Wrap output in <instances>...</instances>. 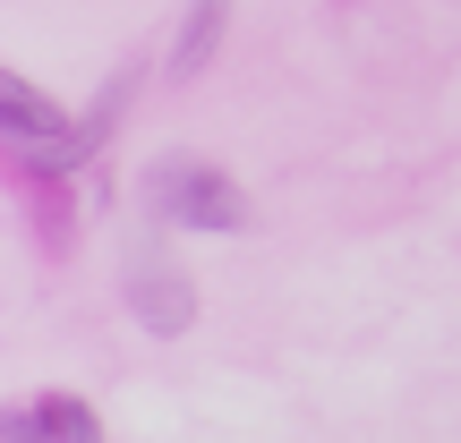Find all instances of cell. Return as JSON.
<instances>
[{"instance_id":"cell-1","label":"cell","mask_w":461,"mask_h":443,"mask_svg":"<svg viewBox=\"0 0 461 443\" xmlns=\"http://www.w3.org/2000/svg\"><path fill=\"white\" fill-rule=\"evenodd\" d=\"M146 205L171 230H214V239H240L248 230V188L230 171H214V163H188V154L146 171Z\"/></svg>"},{"instance_id":"cell-2","label":"cell","mask_w":461,"mask_h":443,"mask_svg":"<svg viewBox=\"0 0 461 443\" xmlns=\"http://www.w3.org/2000/svg\"><path fill=\"white\" fill-rule=\"evenodd\" d=\"M0 111H9V154L26 171H68V120H60V102H43L26 77H9V85H0Z\"/></svg>"},{"instance_id":"cell-3","label":"cell","mask_w":461,"mask_h":443,"mask_svg":"<svg viewBox=\"0 0 461 443\" xmlns=\"http://www.w3.org/2000/svg\"><path fill=\"white\" fill-rule=\"evenodd\" d=\"M129 307H137V324L146 332H180L188 315H197V290H188L180 273H171V264H129Z\"/></svg>"},{"instance_id":"cell-4","label":"cell","mask_w":461,"mask_h":443,"mask_svg":"<svg viewBox=\"0 0 461 443\" xmlns=\"http://www.w3.org/2000/svg\"><path fill=\"white\" fill-rule=\"evenodd\" d=\"M222 17H230V0H197V9L180 17V34H171V68H180V77H197L222 51Z\"/></svg>"},{"instance_id":"cell-5","label":"cell","mask_w":461,"mask_h":443,"mask_svg":"<svg viewBox=\"0 0 461 443\" xmlns=\"http://www.w3.org/2000/svg\"><path fill=\"white\" fill-rule=\"evenodd\" d=\"M9 435H95V410L68 401V393H43V401H26V410L9 418Z\"/></svg>"}]
</instances>
